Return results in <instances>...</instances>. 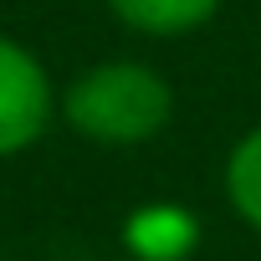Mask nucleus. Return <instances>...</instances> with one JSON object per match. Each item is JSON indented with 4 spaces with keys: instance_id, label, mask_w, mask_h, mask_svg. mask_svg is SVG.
I'll return each mask as SVG.
<instances>
[{
    "instance_id": "obj_1",
    "label": "nucleus",
    "mask_w": 261,
    "mask_h": 261,
    "mask_svg": "<svg viewBox=\"0 0 261 261\" xmlns=\"http://www.w3.org/2000/svg\"><path fill=\"white\" fill-rule=\"evenodd\" d=\"M57 118L77 139L102 149H139L159 139L174 118V87L164 72L134 57H108L77 72L57 92Z\"/></svg>"
},
{
    "instance_id": "obj_4",
    "label": "nucleus",
    "mask_w": 261,
    "mask_h": 261,
    "mask_svg": "<svg viewBox=\"0 0 261 261\" xmlns=\"http://www.w3.org/2000/svg\"><path fill=\"white\" fill-rule=\"evenodd\" d=\"M102 6L123 31L149 36V41L195 36L220 16V0H102Z\"/></svg>"
},
{
    "instance_id": "obj_3",
    "label": "nucleus",
    "mask_w": 261,
    "mask_h": 261,
    "mask_svg": "<svg viewBox=\"0 0 261 261\" xmlns=\"http://www.w3.org/2000/svg\"><path fill=\"white\" fill-rule=\"evenodd\" d=\"M123 246L134 261H185L200 246V215L174 200H149L123 220Z\"/></svg>"
},
{
    "instance_id": "obj_2",
    "label": "nucleus",
    "mask_w": 261,
    "mask_h": 261,
    "mask_svg": "<svg viewBox=\"0 0 261 261\" xmlns=\"http://www.w3.org/2000/svg\"><path fill=\"white\" fill-rule=\"evenodd\" d=\"M57 118V87L46 62L0 31V159H16L46 139Z\"/></svg>"
},
{
    "instance_id": "obj_5",
    "label": "nucleus",
    "mask_w": 261,
    "mask_h": 261,
    "mask_svg": "<svg viewBox=\"0 0 261 261\" xmlns=\"http://www.w3.org/2000/svg\"><path fill=\"white\" fill-rule=\"evenodd\" d=\"M220 190H225V205L236 210V220L261 236V123L230 144V154L220 164Z\"/></svg>"
}]
</instances>
